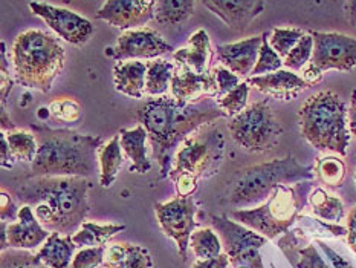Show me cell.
<instances>
[{
  "label": "cell",
  "instance_id": "cell-47",
  "mask_svg": "<svg viewBox=\"0 0 356 268\" xmlns=\"http://www.w3.org/2000/svg\"><path fill=\"white\" fill-rule=\"evenodd\" d=\"M347 244L356 255V205L347 214Z\"/></svg>",
  "mask_w": 356,
  "mask_h": 268
},
{
  "label": "cell",
  "instance_id": "cell-42",
  "mask_svg": "<svg viewBox=\"0 0 356 268\" xmlns=\"http://www.w3.org/2000/svg\"><path fill=\"white\" fill-rule=\"evenodd\" d=\"M298 260L293 264L296 268H330L314 245H306L305 249L298 250Z\"/></svg>",
  "mask_w": 356,
  "mask_h": 268
},
{
  "label": "cell",
  "instance_id": "cell-52",
  "mask_svg": "<svg viewBox=\"0 0 356 268\" xmlns=\"http://www.w3.org/2000/svg\"><path fill=\"white\" fill-rule=\"evenodd\" d=\"M355 178H356V173H355Z\"/></svg>",
  "mask_w": 356,
  "mask_h": 268
},
{
  "label": "cell",
  "instance_id": "cell-3",
  "mask_svg": "<svg viewBox=\"0 0 356 268\" xmlns=\"http://www.w3.org/2000/svg\"><path fill=\"white\" fill-rule=\"evenodd\" d=\"M31 130L38 144L31 163L33 176H88L94 175L98 163L102 136L75 132L72 129H52L33 125Z\"/></svg>",
  "mask_w": 356,
  "mask_h": 268
},
{
  "label": "cell",
  "instance_id": "cell-39",
  "mask_svg": "<svg viewBox=\"0 0 356 268\" xmlns=\"http://www.w3.org/2000/svg\"><path fill=\"white\" fill-rule=\"evenodd\" d=\"M107 247H84L75 253L69 268H98L104 264Z\"/></svg>",
  "mask_w": 356,
  "mask_h": 268
},
{
  "label": "cell",
  "instance_id": "cell-46",
  "mask_svg": "<svg viewBox=\"0 0 356 268\" xmlns=\"http://www.w3.org/2000/svg\"><path fill=\"white\" fill-rule=\"evenodd\" d=\"M0 144H2V148H0V163H2L3 168H11L17 159H15L13 155L5 132L0 134Z\"/></svg>",
  "mask_w": 356,
  "mask_h": 268
},
{
  "label": "cell",
  "instance_id": "cell-43",
  "mask_svg": "<svg viewBox=\"0 0 356 268\" xmlns=\"http://www.w3.org/2000/svg\"><path fill=\"white\" fill-rule=\"evenodd\" d=\"M13 90V79L8 72V58H6V45L2 42V63H0V98H2V107L6 109V100Z\"/></svg>",
  "mask_w": 356,
  "mask_h": 268
},
{
  "label": "cell",
  "instance_id": "cell-5",
  "mask_svg": "<svg viewBox=\"0 0 356 268\" xmlns=\"http://www.w3.org/2000/svg\"><path fill=\"white\" fill-rule=\"evenodd\" d=\"M300 130L305 140L320 152L347 155L350 144L349 109L344 100L332 90L309 97L298 111Z\"/></svg>",
  "mask_w": 356,
  "mask_h": 268
},
{
  "label": "cell",
  "instance_id": "cell-21",
  "mask_svg": "<svg viewBox=\"0 0 356 268\" xmlns=\"http://www.w3.org/2000/svg\"><path fill=\"white\" fill-rule=\"evenodd\" d=\"M214 57V49L211 46L210 36L205 29H197L195 34L188 38L187 46L177 49L173 54L176 66L187 68L197 74L213 72L211 63Z\"/></svg>",
  "mask_w": 356,
  "mask_h": 268
},
{
  "label": "cell",
  "instance_id": "cell-25",
  "mask_svg": "<svg viewBox=\"0 0 356 268\" xmlns=\"http://www.w3.org/2000/svg\"><path fill=\"white\" fill-rule=\"evenodd\" d=\"M103 268H153V259L143 245L121 242L106 250Z\"/></svg>",
  "mask_w": 356,
  "mask_h": 268
},
{
  "label": "cell",
  "instance_id": "cell-8",
  "mask_svg": "<svg viewBox=\"0 0 356 268\" xmlns=\"http://www.w3.org/2000/svg\"><path fill=\"white\" fill-rule=\"evenodd\" d=\"M305 186V181L297 182L293 187L280 184L270 191L266 201L251 209L233 210L229 213V218L265 236L268 241L275 239L288 232L297 221L301 207L305 205V199L300 194Z\"/></svg>",
  "mask_w": 356,
  "mask_h": 268
},
{
  "label": "cell",
  "instance_id": "cell-23",
  "mask_svg": "<svg viewBox=\"0 0 356 268\" xmlns=\"http://www.w3.org/2000/svg\"><path fill=\"white\" fill-rule=\"evenodd\" d=\"M121 148L126 157L131 161L130 172L134 173H149L152 163L147 157V140L149 134L143 125H138L134 129H121L120 130Z\"/></svg>",
  "mask_w": 356,
  "mask_h": 268
},
{
  "label": "cell",
  "instance_id": "cell-19",
  "mask_svg": "<svg viewBox=\"0 0 356 268\" xmlns=\"http://www.w3.org/2000/svg\"><path fill=\"white\" fill-rule=\"evenodd\" d=\"M246 83L261 92V94L282 100V102H291V100L297 98L301 92L311 88L303 80V77L289 71V69H280V71L270 74L250 77Z\"/></svg>",
  "mask_w": 356,
  "mask_h": 268
},
{
  "label": "cell",
  "instance_id": "cell-37",
  "mask_svg": "<svg viewBox=\"0 0 356 268\" xmlns=\"http://www.w3.org/2000/svg\"><path fill=\"white\" fill-rule=\"evenodd\" d=\"M314 54V37L312 34H305L301 37V40L293 46V49L288 54L284 61V68L289 69V71L297 72L300 69H303L306 65H309V61L312 58Z\"/></svg>",
  "mask_w": 356,
  "mask_h": 268
},
{
  "label": "cell",
  "instance_id": "cell-13",
  "mask_svg": "<svg viewBox=\"0 0 356 268\" xmlns=\"http://www.w3.org/2000/svg\"><path fill=\"white\" fill-rule=\"evenodd\" d=\"M29 10L37 17H40L57 37L71 45H86L95 33V26L90 20L67 8L54 6L44 2H29Z\"/></svg>",
  "mask_w": 356,
  "mask_h": 268
},
{
  "label": "cell",
  "instance_id": "cell-10",
  "mask_svg": "<svg viewBox=\"0 0 356 268\" xmlns=\"http://www.w3.org/2000/svg\"><path fill=\"white\" fill-rule=\"evenodd\" d=\"M210 224L218 232L233 268H261L259 249L266 237L227 216H210Z\"/></svg>",
  "mask_w": 356,
  "mask_h": 268
},
{
  "label": "cell",
  "instance_id": "cell-32",
  "mask_svg": "<svg viewBox=\"0 0 356 268\" xmlns=\"http://www.w3.org/2000/svg\"><path fill=\"white\" fill-rule=\"evenodd\" d=\"M5 134L14 158L17 161H23V163H33L38 149L35 135L33 132H28V130L17 129Z\"/></svg>",
  "mask_w": 356,
  "mask_h": 268
},
{
  "label": "cell",
  "instance_id": "cell-12",
  "mask_svg": "<svg viewBox=\"0 0 356 268\" xmlns=\"http://www.w3.org/2000/svg\"><path fill=\"white\" fill-rule=\"evenodd\" d=\"M314 37V54L309 63L321 72H349L356 68V38L339 33L311 31Z\"/></svg>",
  "mask_w": 356,
  "mask_h": 268
},
{
  "label": "cell",
  "instance_id": "cell-26",
  "mask_svg": "<svg viewBox=\"0 0 356 268\" xmlns=\"http://www.w3.org/2000/svg\"><path fill=\"white\" fill-rule=\"evenodd\" d=\"M121 148L120 134L115 135L111 141L103 144L98 150L99 163V184L102 187L109 189L117 180V176L124 164V153Z\"/></svg>",
  "mask_w": 356,
  "mask_h": 268
},
{
  "label": "cell",
  "instance_id": "cell-20",
  "mask_svg": "<svg viewBox=\"0 0 356 268\" xmlns=\"http://www.w3.org/2000/svg\"><path fill=\"white\" fill-rule=\"evenodd\" d=\"M261 42L263 36H254L240 42L218 45L216 54H218L222 66H225L238 77H246L251 75L255 63H257Z\"/></svg>",
  "mask_w": 356,
  "mask_h": 268
},
{
  "label": "cell",
  "instance_id": "cell-33",
  "mask_svg": "<svg viewBox=\"0 0 356 268\" xmlns=\"http://www.w3.org/2000/svg\"><path fill=\"white\" fill-rule=\"evenodd\" d=\"M316 173H318V178L327 187L335 189L343 184L347 173V167L339 157L327 155L318 159V163H316Z\"/></svg>",
  "mask_w": 356,
  "mask_h": 268
},
{
  "label": "cell",
  "instance_id": "cell-6",
  "mask_svg": "<svg viewBox=\"0 0 356 268\" xmlns=\"http://www.w3.org/2000/svg\"><path fill=\"white\" fill-rule=\"evenodd\" d=\"M312 171L311 166L300 164L291 155L240 168L228 181V204L236 210L251 209L252 205L266 201L270 191L280 184L311 181Z\"/></svg>",
  "mask_w": 356,
  "mask_h": 268
},
{
  "label": "cell",
  "instance_id": "cell-14",
  "mask_svg": "<svg viewBox=\"0 0 356 268\" xmlns=\"http://www.w3.org/2000/svg\"><path fill=\"white\" fill-rule=\"evenodd\" d=\"M173 46L153 28L127 29L118 37L112 48V56L118 61L124 60H154L165 56Z\"/></svg>",
  "mask_w": 356,
  "mask_h": 268
},
{
  "label": "cell",
  "instance_id": "cell-17",
  "mask_svg": "<svg viewBox=\"0 0 356 268\" xmlns=\"http://www.w3.org/2000/svg\"><path fill=\"white\" fill-rule=\"evenodd\" d=\"M170 90L177 102L188 104L202 102L205 97L218 98V83L213 72L197 74L181 66H176Z\"/></svg>",
  "mask_w": 356,
  "mask_h": 268
},
{
  "label": "cell",
  "instance_id": "cell-35",
  "mask_svg": "<svg viewBox=\"0 0 356 268\" xmlns=\"http://www.w3.org/2000/svg\"><path fill=\"white\" fill-rule=\"evenodd\" d=\"M305 34L298 28H274L269 34V45L284 60Z\"/></svg>",
  "mask_w": 356,
  "mask_h": 268
},
{
  "label": "cell",
  "instance_id": "cell-18",
  "mask_svg": "<svg viewBox=\"0 0 356 268\" xmlns=\"http://www.w3.org/2000/svg\"><path fill=\"white\" fill-rule=\"evenodd\" d=\"M8 247L17 250L33 251L42 247L48 239L51 232L46 230L40 221L37 219L35 213L31 205H22L19 210V218L15 222H10L6 227Z\"/></svg>",
  "mask_w": 356,
  "mask_h": 268
},
{
  "label": "cell",
  "instance_id": "cell-4",
  "mask_svg": "<svg viewBox=\"0 0 356 268\" xmlns=\"http://www.w3.org/2000/svg\"><path fill=\"white\" fill-rule=\"evenodd\" d=\"M61 38L42 29H26L15 37L11 49L14 75L23 88L48 94L65 68Z\"/></svg>",
  "mask_w": 356,
  "mask_h": 268
},
{
  "label": "cell",
  "instance_id": "cell-45",
  "mask_svg": "<svg viewBox=\"0 0 356 268\" xmlns=\"http://www.w3.org/2000/svg\"><path fill=\"white\" fill-rule=\"evenodd\" d=\"M231 262L225 251H222L219 256L211 259H197L191 268H229Z\"/></svg>",
  "mask_w": 356,
  "mask_h": 268
},
{
  "label": "cell",
  "instance_id": "cell-15",
  "mask_svg": "<svg viewBox=\"0 0 356 268\" xmlns=\"http://www.w3.org/2000/svg\"><path fill=\"white\" fill-rule=\"evenodd\" d=\"M156 0H106L97 19L122 31L141 28L154 19Z\"/></svg>",
  "mask_w": 356,
  "mask_h": 268
},
{
  "label": "cell",
  "instance_id": "cell-27",
  "mask_svg": "<svg viewBox=\"0 0 356 268\" xmlns=\"http://www.w3.org/2000/svg\"><path fill=\"white\" fill-rule=\"evenodd\" d=\"M147 63L145 77V95L161 97L165 95L167 90L172 88V80L176 71V65L164 58H154Z\"/></svg>",
  "mask_w": 356,
  "mask_h": 268
},
{
  "label": "cell",
  "instance_id": "cell-1",
  "mask_svg": "<svg viewBox=\"0 0 356 268\" xmlns=\"http://www.w3.org/2000/svg\"><path fill=\"white\" fill-rule=\"evenodd\" d=\"M228 118L219 104L181 103L173 97H150L136 109V120L149 134L153 158L161 168V178L172 171L175 153L185 138L200 127Z\"/></svg>",
  "mask_w": 356,
  "mask_h": 268
},
{
  "label": "cell",
  "instance_id": "cell-24",
  "mask_svg": "<svg viewBox=\"0 0 356 268\" xmlns=\"http://www.w3.org/2000/svg\"><path fill=\"white\" fill-rule=\"evenodd\" d=\"M75 249L76 245L71 235L52 232L35 256L49 268H69L75 256Z\"/></svg>",
  "mask_w": 356,
  "mask_h": 268
},
{
  "label": "cell",
  "instance_id": "cell-30",
  "mask_svg": "<svg viewBox=\"0 0 356 268\" xmlns=\"http://www.w3.org/2000/svg\"><path fill=\"white\" fill-rule=\"evenodd\" d=\"M315 216L327 222H339L344 218V204L339 198L329 195L324 189H315L309 195Z\"/></svg>",
  "mask_w": 356,
  "mask_h": 268
},
{
  "label": "cell",
  "instance_id": "cell-41",
  "mask_svg": "<svg viewBox=\"0 0 356 268\" xmlns=\"http://www.w3.org/2000/svg\"><path fill=\"white\" fill-rule=\"evenodd\" d=\"M213 74L216 77V83H218V98L227 95L229 90H233L236 86H238L240 77L234 72H231L225 66H216L213 69Z\"/></svg>",
  "mask_w": 356,
  "mask_h": 268
},
{
  "label": "cell",
  "instance_id": "cell-44",
  "mask_svg": "<svg viewBox=\"0 0 356 268\" xmlns=\"http://www.w3.org/2000/svg\"><path fill=\"white\" fill-rule=\"evenodd\" d=\"M0 207H2V210H0V221L8 222V221H13L15 218H19V210L20 209L15 207L11 195L5 190L2 191V205H0ZM8 224H10V222H8Z\"/></svg>",
  "mask_w": 356,
  "mask_h": 268
},
{
  "label": "cell",
  "instance_id": "cell-50",
  "mask_svg": "<svg viewBox=\"0 0 356 268\" xmlns=\"http://www.w3.org/2000/svg\"><path fill=\"white\" fill-rule=\"evenodd\" d=\"M349 129L352 136L356 138V90L352 94V104L349 109Z\"/></svg>",
  "mask_w": 356,
  "mask_h": 268
},
{
  "label": "cell",
  "instance_id": "cell-22",
  "mask_svg": "<svg viewBox=\"0 0 356 268\" xmlns=\"http://www.w3.org/2000/svg\"><path fill=\"white\" fill-rule=\"evenodd\" d=\"M147 63L143 60H124L113 66V84L121 94L131 98L145 95Z\"/></svg>",
  "mask_w": 356,
  "mask_h": 268
},
{
  "label": "cell",
  "instance_id": "cell-2",
  "mask_svg": "<svg viewBox=\"0 0 356 268\" xmlns=\"http://www.w3.org/2000/svg\"><path fill=\"white\" fill-rule=\"evenodd\" d=\"M89 190L90 181L83 176H33L17 189V198L51 233L72 236L89 213Z\"/></svg>",
  "mask_w": 356,
  "mask_h": 268
},
{
  "label": "cell",
  "instance_id": "cell-48",
  "mask_svg": "<svg viewBox=\"0 0 356 268\" xmlns=\"http://www.w3.org/2000/svg\"><path fill=\"white\" fill-rule=\"evenodd\" d=\"M318 245L321 247V250H323L324 253H326L329 260L332 262V265H334V268H355L352 264L347 262V260H346L344 258L339 256L335 250H332L330 247H327V245L324 244V242L318 241Z\"/></svg>",
  "mask_w": 356,
  "mask_h": 268
},
{
  "label": "cell",
  "instance_id": "cell-11",
  "mask_svg": "<svg viewBox=\"0 0 356 268\" xmlns=\"http://www.w3.org/2000/svg\"><path fill=\"white\" fill-rule=\"evenodd\" d=\"M154 213L162 232L176 242L179 256L187 259L190 237L196 230L197 203L193 196L177 195L172 201L154 204Z\"/></svg>",
  "mask_w": 356,
  "mask_h": 268
},
{
  "label": "cell",
  "instance_id": "cell-28",
  "mask_svg": "<svg viewBox=\"0 0 356 268\" xmlns=\"http://www.w3.org/2000/svg\"><path fill=\"white\" fill-rule=\"evenodd\" d=\"M126 228L120 224H95V222L84 221L79 232L72 235L76 249L84 247H103L115 235Z\"/></svg>",
  "mask_w": 356,
  "mask_h": 268
},
{
  "label": "cell",
  "instance_id": "cell-38",
  "mask_svg": "<svg viewBox=\"0 0 356 268\" xmlns=\"http://www.w3.org/2000/svg\"><path fill=\"white\" fill-rule=\"evenodd\" d=\"M0 268H49L38 260L35 255L29 250L6 249L2 250L0 258Z\"/></svg>",
  "mask_w": 356,
  "mask_h": 268
},
{
  "label": "cell",
  "instance_id": "cell-51",
  "mask_svg": "<svg viewBox=\"0 0 356 268\" xmlns=\"http://www.w3.org/2000/svg\"><path fill=\"white\" fill-rule=\"evenodd\" d=\"M344 10L347 14V22L352 26H356V0H347Z\"/></svg>",
  "mask_w": 356,
  "mask_h": 268
},
{
  "label": "cell",
  "instance_id": "cell-34",
  "mask_svg": "<svg viewBox=\"0 0 356 268\" xmlns=\"http://www.w3.org/2000/svg\"><path fill=\"white\" fill-rule=\"evenodd\" d=\"M263 42H261V48L259 52V58L257 63H255L251 77H257V75H265L270 74L275 71H280L284 66L283 58L278 56V54L273 49V46L269 45V33H263Z\"/></svg>",
  "mask_w": 356,
  "mask_h": 268
},
{
  "label": "cell",
  "instance_id": "cell-36",
  "mask_svg": "<svg viewBox=\"0 0 356 268\" xmlns=\"http://www.w3.org/2000/svg\"><path fill=\"white\" fill-rule=\"evenodd\" d=\"M250 84L246 81H242L233 90H229L227 95L216 98V102H218L220 109L228 115V118L236 117L237 113L246 109L248 97H250Z\"/></svg>",
  "mask_w": 356,
  "mask_h": 268
},
{
  "label": "cell",
  "instance_id": "cell-7",
  "mask_svg": "<svg viewBox=\"0 0 356 268\" xmlns=\"http://www.w3.org/2000/svg\"><path fill=\"white\" fill-rule=\"evenodd\" d=\"M200 129L185 138L177 148L172 171L168 173L179 196L195 194L199 180L213 176L225 158L227 141L222 130L216 127Z\"/></svg>",
  "mask_w": 356,
  "mask_h": 268
},
{
  "label": "cell",
  "instance_id": "cell-29",
  "mask_svg": "<svg viewBox=\"0 0 356 268\" xmlns=\"http://www.w3.org/2000/svg\"><path fill=\"white\" fill-rule=\"evenodd\" d=\"M195 5L196 0H156L154 20L167 26L181 25L195 13Z\"/></svg>",
  "mask_w": 356,
  "mask_h": 268
},
{
  "label": "cell",
  "instance_id": "cell-9",
  "mask_svg": "<svg viewBox=\"0 0 356 268\" xmlns=\"http://www.w3.org/2000/svg\"><path fill=\"white\" fill-rule=\"evenodd\" d=\"M229 135L243 150L263 153L273 150L280 141L283 127L266 102H255L231 117L227 125Z\"/></svg>",
  "mask_w": 356,
  "mask_h": 268
},
{
  "label": "cell",
  "instance_id": "cell-49",
  "mask_svg": "<svg viewBox=\"0 0 356 268\" xmlns=\"http://www.w3.org/2000/svg\"><path fill=\"white\" fill-rule=\"evenodd\" d=\"M324 72H321L318 68H315L312 63L306 65L303 71V80L309 84V86H314V84H318L323 80Z\"/></svg>",
  "mask_w": 356,
  "mask_h": 268
},
{
  "label": "cell",
  "instance_id": "cell-40",
  "mask_svg": "<svg viewBox=\"0 0 356 268\" xmlns=\"http://www.w3.org/2000/svg\"><path fill=\"white\" fill-rule=\"evenodd\" d=\"M49 112L57 120L75 123L81 118V106L72 98L56 100L49 104Z\"/></svg>",
  "mask_w": 356,
  "mask_h": 268
},
{
  "label": "cell",
  "instance_id": "cell-31",
  "mask_svg": "<svg viewBox=\"0 0 356 268\" xmlns=\"http://www.w3.org/2000/svg\"><path fill=\"white\" fill-rule=\"evenodd\" d=\"M190 249L195 253L197 259H211L219 256L222 253V241L214 228H197L191 233Z\"/></svg>",
  "mask_w": 356,
  "mask_h": 268
},
{
  "label": "cell",
  "instance_id": "cell-16",
  "mask_svg": "<svg viewBox=\"0 0 356 268\" xmlns=\"http://www.w3.org/2000/svg\"><path fill=\"white\" fill-rule=\"evenodd\" d=\"M200 5L225 23L231 29L246 31L265 11V0H199Z\"/></svg>",
  "mask_w": 356,
  "mask_h": 268
}]
</instances>
